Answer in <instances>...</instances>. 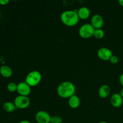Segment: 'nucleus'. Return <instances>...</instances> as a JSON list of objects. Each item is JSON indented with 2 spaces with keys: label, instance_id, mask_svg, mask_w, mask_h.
Masks as SVG:
<instances>
[{
  "label": "nucleus",
  "instance_id": "9",
  "mask_svg": "<svg viewBox=\"0 0 123 123\" xmlns=\"http://www.w3.org/2000/svg\"><path fill=\"white\" fill-rule=\"evenodd\" d=\"M91 24L96 29H101L104 24V20L102 16L98 14H94L91 19Z\"/></svg>",
  "mask_w": 123,
  "mask_h": 123
},
{
  "label": "nucleus",
  "instance_id": "15",
  "mask_svg": "<svg viewBox=\"0 0 123 123\" xmlns=\"http://www.w3.org/2000/svg\"><path fill=\"white\" fill-rule=\"evenodd\" d=\"M2 108L7 112H12L15 111V109H16V107L14 103H12L11 102H7L4 103Z\"/></svg>",
  "mask_w": 123,
  "mask_h": 123
},
{
  "label": "nucleus",
  "instance_id": "18",
  "mask_svg": "<svg viewBox=\"0 0 123 123\" xmlns=\"http://www.w3.org/2000/svg\"><path fill=\"white\" fill-rule=\"evenodd\" d=\"M62 119L61 117L58 115H54L51 117V120H50V123H62Z\"/></svg>",
  "mask_w": 123,
  "mask_h": 123
},
{
  "label": "nucleus",
  "instance_id": "13",
  "mask_svg": "<svg viewBox=\"0 0 123 123\" xmlns=\"http://www.w3.org/2000/svg\"><path fill=\"white\" fill-rule=\"evenodd\" d=\"M80 98L77 95H73L68 98V105L71 108L73 109L78 108L80 105Z\"/></svg>",
  "mask_w": 123,
  "mask_h": 123
},
{
  "label": "nucleus",
  "instance_id": "10",
  "mask_svg": "<svg viewBox=\"0 0 123 123\" xmlns=\"http://www.w3.org/2000/svg\"><path fill=\"white\" fill-rule=\"evenodd\" d=\"M111 103L115 108H120L123 103V98L120 93H115L111 97Z\"/></svg>",
  "mask_w": 123,
  "mask_h": 123
},
{
  "label": "nucleus",
  "instance_id": "17",
  "mask_svg": "<svg viewBox=\"0 0 123 123\" xmlns=\"http://www.w3.org/2000/svg\"><path fill=\"white\" fill-rule=\"evenodd\" d=\"M7 90L8 91L11 92H14L17 91V88H18V85L14 82H10L7 85Z\"/></svg>",
  "mask_w": 123,
  "mask_h": 123
},
{
  "label": "nucleus",
  "instance_id": "24",
  "mask_svg": "<svg viewBox=\"0 0 123 123\" xmlns=\"http://www.w3.org/2000/svg\"><path fill=\"white\" fill-rule=\"evenodd\" d=\"M120 95H121V96H122V97L123 98V88L121 90V91H120Z\"/></svg>",
  "mask_w": 123,
  "mask_h": 123
},
{
  "label": "nucleus",
  "instance_id": "25",
  "mask_svg": "<svg viewBox=\"0 0 123 123\" xmlns=\"http://www.w3.org/2000/svg\"><path fill=\"white\" fill-rule=\"evenodd\" d=\"M98 123H108L106 122V121H100V122H99Z\"/></svg>",
  "mask_w": 123,
  "mask_h": 123
},
{
  "label": "nucleus",
  "instance_id": "6",
  "mask_svg": "<svg viewBox=\"0 0 123 123\" xmlns=\"http://www.w3.org/2000/svg\"><path fill=\"white\" fill-rule=\"evenodd\" d=\"M35 118L37 123H50L51 117L46 111H40L36 113Z\"/></svg>",
  "mask_w": 123,
  "mask_h": 123
},
{
  "label": "nucleus",
  "instance_id": "11",
  "mask_svg": "<svg viewBox=\"0 0 123 123\" xmlns=\"http://www.w3.org/2000/svg\"><path fill=\"white\" fill-rule=\"evenodd\" d=\"M77 13H78L79 19H83V20L88 18L90 17V14H91L90 10L86 7H80V8L78 10Z\"/></svg>",
  "mask_w": 123,
  "mask_h": 123
},
{
  "label": "nucleus",
  "instance_id": "21",
  "mask_svg": "<svg viewBox=\"0 0 123 123\" xmlns=\"http://www.w3.org/2000/svg\"><path fill=\"white\" fill-rule=\"evenodd\" d=\"M119 79H120V84H121V85L123 86V73H122V74H121V75H120Z\"/></svg>",
  "mask_w": 123,
  "mask_h": 123
},
{
  "label": "nucleus",
  "instance_id": "20",
  "mask_svg": "<svg viewBox=\"0 0 123 123\" xmlns=\"http://www.w3.org/2000/svg\"><path fill=\"white\" fill-rule=\"evenodd\" d=\"M9 2V0H0V5L6 6Z\"/></svg>",
  "mask_w": 123,
  "mask_h": 123
},
{
  "label": "nucleus",
  "instance_id": "2",
  "mask_svg": "<svg viewBox=\"0 0 123 123\" xmlns=\"http://www.w3.org/2000/svg\"><path fill=\"white\" fill-rule=\"evenodd\" d=\"M62 22L68 26H73L79 22V18L77 11L66 10L62 12L60 16Z\"/></svg>",
  "mask_w": 123,
  "mask_h": 123
},
{
  "label": "nucleus",
  "instance_id": "3",
  "mask_svg": "<svg viewBox=\"0 0 123 123\" xmlns=\"http://www.w3.org/2000/svg\"><path fill=\"white\" fill-rule=\"evenodd\" d=\"M42 80V74L38 71L33 70L27 74L25 79V82L30 86H34L38 85Z\"/></svg>",
  "mask_w": 123,
  "mask_h": 123
},
{
  "label": "nucleus",
  "instance_id": "19",
  "mask_svg": "<svg viewBox=\"0 0 123 123\" xmlns=\"http://www.w3.org/2000/svg\"><path fill=\"white\" fill-rule=\"evenodd\" d=\"M110 61L112 64H117L119 61V58L117 55H112L110 59Z\"/></svg>",
  "mask_w": 123,
  "mask_h": 123
},
{
  "label": "nucleus",
  "instance_id": "8",
  "mask_svg": "<svg viewBox=\"0 0 123 123\" xmlns=\"http://www.w3.org/2000/svg\"><path fill=\"white\" fill-rule=\"evenodd\" d=\"M113 54L111 50L107 48H101L98 49L97 51V56L100 60L103 61L110 60Z\"/></svg>",
  "mask_w": 123,
  "mask_h": 123
},
{
  "label": "nucleus",
  "instance_id": "23",
  "mask_svg": "<svg viewBox=\"0 0 123 123\" xmlns=\"http://www.w3.org/2000/svg\"><path fill=\"white\" fill-rule=\"evenodd\" d=\"M118 3L120 4V5L121 6L123 7V0H119L118 1Z\"/></svg>",
  "mask_w": 123,
  "mask_h": 123
},
{
  "label": "nucleus",
  "instance_id": "22",
  "mask_svg": "<svg viewBox=\"0 0 123 123\" xmlns=\"http://www.w3.org/2000/svg\"><path fill=\"white\" fill-rule=\"evenodd\" d=\"M19 123H31V122H30L28 120H22V121H20Z\"/></svg>",
  "mask_w": 123,
  "mask_h": 123
},
{
  "label": "nucleus",
  "instance_id": "7",
  "mask_svg": "<svg viewBox=\"0 0 123 123\" xmlns=\"http://www.w3.org/2000/svg\"><path fill=\"white\" fill-rule=\"evenodd\" d=\"M31 86L25 82H21L18 84L17 92L20 96H28L31 92Z\"/></svg>",
  "mask_w": 123,
  "mask_h": 123
},
{
  "label": "nucleus",
  "instance_id": "4",
  "mask_svg": "<svg viewBox=\"0 0 123 123\" xmlns=\"http://www.w3.org/2000/svg\"><path fill=\"white\" fill-rule=\"evenodd\" d=\"M95 28L91 24H85L82 25L79 30V34L82 38H88L94 36Z\"/></svg>",
  "mask_w": 123,
  "mask_h": 123
},
{
  "label": "nucleus",
  "instance_id": "14",
  "mask_svg": "<svg viewBox=\"0 0 123 123\" xmlns=\"http://www.w3.org/2000/svg\"><path fill=\"white\" fill-rule=\"evenodd\" d=\"M0 74L4 78H8L12 76L13 74V70L10 67L4 65L0 67Z\"/></svg>",
  "mask_w": 123,
  "mask_h": 123
},
{
  "label": "nucleus",
  "instance_id": "1",
  "mask_svg": "<svg viewBox=\"0 0 123 123\" xmlns=\"http://www.w3.org/2000/svg\"><path fill=\"white\" fill-rule=\"evenodd\" d=\"M76 87L74 84L70 81H64L58 85L57 93L60 97L64 98H69L75 94Z\"/></svg>",
  "mask_w": 123,
  "mask_h": 123
},
{
  "label": "nucleus",
  "instance_id": "5",
  "mask_svg": "<svg viewBox=\"0 0 123 123\" xmlns=\"http://www.w3.org/2000/svg\"><path fill=\"white\" fill-rule=\"evenodd\" d=\"M14 104L18 109H25L30 106V100L28 96L19 95L14 98Z\"/></svg>",
  "mask_w": 123,
  "mask_h": 123
},
{
  "label": "nucleus",
  "instance_id": "12",
  "mask_svg": "<svg viewBox=\"0 0 123 123\" xmlns=\"http://www.w3.org/2000/svg\"><path fill=\"white\" fill-rule=\"evenodd\" d=\"M111 92V88L108 85H103L98 89V96L100 98H106Z\"/></svg>",
  "mask_w": 123,
  "mask_h": 123
},
{
  "label": "nucleus",
  "instance_id": "16",
  "mask_svg": "<svg viewBox=\"0 0 123 123\" xmlns=\"http://www.w3.org/2000/svg\"><path fill=\"white\" fill-rule=\"evenodd\" d=\"M97 39H102L105 36V31L101 29H96L94 32V36Z\"/></svg>",
  "mask_w": 123,
  "mask_h": 123
}]
</instances>
